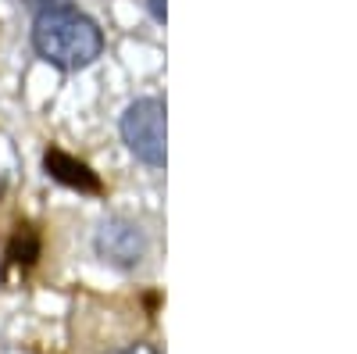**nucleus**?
I'll return each mask as SVG.
<instances>
[{
    "label": "nucleus",
    "instance_id": "obj_3",
    "mask_svg": "<svg viewBox=\"0 0 357 354\" xmlns=\"http://www.w3.org/2000/svg\"><path fill=\"white\" fill-rule=\"evenodd\" d=\"M93 247H97V254L107 265H118V269H136V265L143 261V254H146V236L129 219H107L97 229Z\"/></svg>",
    "mask_w": 357,
    "mask_h": 354
},
{
    "label": "nucleus",
    "instance_id": "obj_5",
    "mask_svg": "<svg viewBox=\"0 0 357 354\" xmlns=\"http://www.w3.org/2000/svg\"><path fill=\"white\" fill-rule=\"evenodd\" d=\"M111 354H158V347H151V344H129V347H118Z\"/></svg>",
    "mask_w": 357,
    "mask_h": 354
},
{
    "label": "nucleus",
    "instance_id": "obj_4",
    "mask_svg": "<svg viewBox=\"0 0 357 354\" xmlns=\"http://www.w3.org/2000/svg\"><path fill=\"white\" fill-rule=\"evenodd\" d=\"M43 168H47L50 179L65 183V186H72V190H82V193H97V190H100V179H97L93 172H89V165L75 161L72 154L57 151V147L43 154Z\"/></svg>",
    "mask_w": 357,
    "mask_h": 354
},
{
    "label": "nucleus",
    "instance_id": "obj_7",
    "mask_svg": "<svg viewBox=\"0 0 357 354\" xmlns=\"http://www.w3.org/2000/svg\"><path fill=\"white\" fill-rule=\"evenodd\" d=\"M33 8H40V11H47V8H57V4H65V0H29Z\"/></svg>",
    "mask_w": 357,
    "mask_h": 354
},
{
    "label": "nucleus",
    "instance_id": "obj_2",
    "mask_svg": "<svg viewBox=\"0 0 357 354\" xmlns=\"http://www.w3.org/2000/svg\"><path fill=\"white\" fill-rule=\"evenodd\" d=\"M122 140L143 165L165 168V104L158 97L132 101L122 115Z\"/></svg>",
    "mask_w": 357,
    "mask_h": 354
},
{
    "label": "nucleus",
    "instance_id": "obj_1",
    "mask_svg": "<svg viewBox=\"0 0 357 354\" xmlns=\"http://www.w3.org/2000/svg\"><path fill=\"white\" fill-rule=\"evenodd\" d=\"M33 47L47 65L61 72H79L104 54V33L89 15L75 11L72 4H57L36 15Z\"/></svg>",
    "mask_w": 357,
    "mask_h": 354
},
{
    "label": "nucleus",
    "instance_id": "obj_6",
    "mask_svg": "<svg viewBox=\"0 0 357 354\" xmlns=\"http://www.w3.org/2000/svg\"><path fill=\"white\" fill-rule=\"evenodd\" d=\"M151 15H154L158 22H165V0H151Z\"/></svg>",
    "mask_w": 357,
    "mask_h": 354
}]
</instances>
